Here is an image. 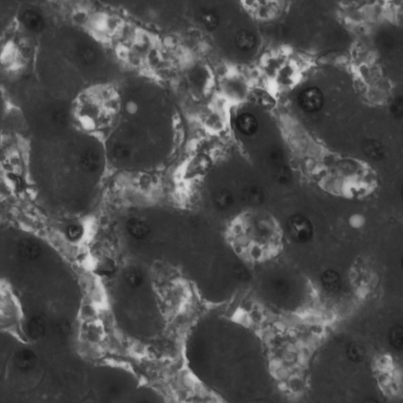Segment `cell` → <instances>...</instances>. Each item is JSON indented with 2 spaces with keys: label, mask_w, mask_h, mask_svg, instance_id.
I'll list each match as a JSON object with an SVG mask.
<instances>
[{
  "label": "cell",
  "mask_w": 403,
  "mask_h": 403,
  "mask_svg": "<svg viewBox=\"0 0 403 403\" xmlns=\"http://www.w3.org/2000/svg\"><path fill=\"white\" fill-rule=\"evenodd\" d=\"M202 23L209 30L217 29L219 24V18L215 13L211 11H205L200 14Z\"/></svg>",
  "instance_id": "7c38bea8"
},
{
  "label": "cell",
  "mask_w": 403,
  "mask_h": 403,
  "mask_svg": "<svg viewBox=\"0 0 403 403\" xmlns=\"http://www.w3.org/2000/svg\"><path fill=\"white\" fill-rule=\"evenodd\" d=\"M270 158L273 162H281L284 159L282 150H280L278 147L272 149L270 152Z\"/></svg>",
  "instance_id": "ac0fdd59"
},
{
  "label": "cell",
  "mask_w": 403,
  "mask_h": 403,
  "mask_svg": "<svg viewBox=\"0 0 403 403\" xmlns=\"http://www.w3.org/2000/svg\"><path fill=\"white\" fill-rule=\"evenodd\" d=\"M323 288L330 293H336L341 288V278L340 274L333 269H328L320 276Z\"/></svg>",
  "instance_id": "5b68a950"
},
{
  "label": "cell",
  "mask_w": 403,
  "mask_h": 403,
  "mask_svg": "<svg viewBox=\"0 0 403 403\" xmlns=\"http://www.w3.org/2000/svg\"><path fill=\"white\" fill-rule=\"evenodd\" d=\"M324 102L322 91L316 87L307 88L299 96L300 107L307 113H315L320 111L324 105Z\"/></svg>",
  "instance_id": "7a4b0ae2"
},
{
  "label": "cell",
  "mask_w": 403,
  "mask_h": 403,
  "mask_svg": "<svg viewBox=\"0 0 403 403\" xmlns=\"http://www.w3.org/2000/svg\"><path fill=\"white\" fill-rule=\"evenodd\" d=\"M16 365L21 369H31L37 362L36 354L31 350H21L16 354L14 358Z\"/></svg>",
  "instance_id": "ba28073f"
},
{
  "label": "cell",
  "mask_w": 403,
  "mask_h": 403,
  "mask_svg": "<svg viewBox=\"0 0 403 403\" xmlns=\"http://www.w3.org/2000/svg\"><path fill=\"white\" fill-rule=\"evenodd\" d=\"M243 198L249 204H259L262 203L264 195L262 191L257 187H249L243 191Z\"/></svg>",
  "instance_id": "8fae6325"
},
{
  "label": "cell",
  "mask_w": 403,
  "mask_h": 403,
  "mask_svg": "<svg viewBox=\"0 0 403 403\" xmlns=\"http://www.w3.org/2000/svg\"><path fill=\"white\" fill-rule=\"evenodd\" d=\"M23 21L27 27L33 30H40L43 26V21L38 14L29 11L23 16Z\"/></svg>",
  "instance_id": "4fadbf2b"
},
{
  "label": "cell",
  "mask_w": 403,
  "mask_h": 403,
  "mask_svg": "<svg viewBox=\"0 0 403 403\" xmlns=\"http://www.w3.org/2000/svg\"><path fill=\"white\" fill-rule=\"evenodd\" d=\"M128 233L137 240H143L150 233V227L143 219L131 218L127 222Z\"/></svg>",
  "instance_id": "3957f363"
},
{
  "label": "cell",
  "mask_w": 403,
  "mask_h": 403,
  "mask_svg": "<svg viewBox=\"0 0 403 403\" xmlns=\"http://www.w3.org/2000/svg\"><path fill=\"white\" fill-rule=\"evenodd\" d=\"M401 268H402V271H403V257H402V259H401Z\"/></svg>",
  "instance_id": "d6986e66"
},
{
  "label": "cell",
  "mask_w": 403,
  "mask_h": 403,
  "mask_svg": "<svg viewBox=\"0 0 403 403\" xmlns=\"http://www.w3.org/2000/svg\"><path fill=\"white\" fill-rule=\"evenodd\" d=\"M391 114L395 118H402L403 117V97H396L391 103L390 107Z\"/></svg>",
  "instance_id": "9a60e30c"
},
{
  "label": "cell",
  "mask_w": 403,
  "mask_h": 403,
  "mask_svg": "<svg viewBox=\"0 0 403 403\" xmlns=\"http://www.w3.org/2000/svg\"><path fill=\"white\" fill-rule=\"evenodd\" d=\"M126 282L133 288H139L144 282V272L138 267H131L126 270L124 274Z\"/></svg>",
  "instance_id": "30bf717a"
},
{
  "label": "cell",
  "mask_w": 403,
  "mask_h": 403,
  "mask_svg": "<svg viewBox=\"0 0 403 403\" xmlns=\"http://www.w3.org/2000/svg\"><path fill=\"white\" fill-rule=\"evenodd\" d=\"M214 202L219 208L227 209L233 205V196L230 191L223 190L215 195Z\"/></svg>",
  "instance_id": "5bb4252c"
},
{
  "label": "cell",
  "mask_w": 403,
  "mask_h": 403,
  "mask_svg": "<svg viewBox=\"0 0 403 403\" xmlns=\"http://www.w3.org/2000/svg\"><path fill=\"white\" fill-rule=\"evenodd\" d=\"M278 181L281 183H286L291 179V172L285 166H283L279 170L278 175Z\"/></svg>",
  "instance_id": "2e32d148"
},
{
  "label": "cell",
  "mask_w": 403,
  "mask_h": 403,
  "mask_svg": "<svg viewBox=\"0 0 403 403\" xmlns=\"http://www.w3.org/2000/svg\"><path fill=\"white\" fill-rule=\"evenodd\" d=\"M287 229L291 239L296 243H307L314 236L312 222L301 214H295L289 217L287 223Z\"/></svg>",
  "instance_id": "6da1fadb"
},
{
  "label": "cell",
  "mask_w": 403,
  "mask_h": 403,
  "mask_svg": "<svg viewBox=\"0 0 403 403\" xmlns=\"http://www.w3.org/2000/svg\"><path fill=\"white\" fill-rule=\"evenodd\" d=\"M46 331V322L42 317H34L27 324V333L32 340H40Z\"/></svg>",
  "instance_id": "9c48e42d"
},
{
  "label": "cell",
  "mask_w": 403,
  "mask_h": 403,
  "mask_svg": "<svg viewBox=\"0 0 403 403\" xmlns=\"http://www.w3.org/2000/svg\"><path fill=\"white\" fill-rule=\"evenodd\" d=\"M362 150L368 157L375 160L384 159L386 154V150L384 145L381 142L375 140H368L364 142L362 144Z\"/></svg>",
  "instance_id": "8992f818"
},
{
  "label": "cell",
  "mask_w": 403,
  "mask_h": 403,
  "mask_svg": "<svg viewBox=\"0 0 403 403\" xmlns=\"http://www.w3.org/2000/svg\"><path fill=\"white\" fill-rule=\"evenodd\" d=\"M236 125L239 131L245 136H251L259 130L257 118L247 113L241 114L237 117Z\"/></svg>",
  "instance_id": "277c9868"
},
{
  "label": "cell",
  "mask_w": 403,
  "mask_h": 403,
  "mask_svg": "<svg viewBox=\"0 0 403 403\" xmlns=\"http://www.w3.org/2000/svg\"><path fill=\"white\" fill-rule=\"evenodd\" d=\"M235 42L240 50L248 52L255 47V45L257 43V39L252 32L248 30H241L238 32L236 34Z\"/></svg>",
  "instance_id": "52a82bcc"
},
{
  "label": "cell",
  "mask_w": 403,
  "mask_h": 403,
  "mask_svg": "<svg viewBox=\"0 0 403 403\" xmlns=\"http://www.w3.org/2000/svg\"><path fill=\"white\" fill-rule=\"evenodd\" d=\"M81 228L78 225H72L69 228V230H68V233H69V237L71 239H73V240H77L78 238H79L80 236H81V233H82V231H81Z\"/></svg>",
  "instance_id": "e0dca14e"
},
{
  "label": "cell",
  "mask_w": 403,
  "mask_h": 403,
  "mask_svg": "<svg viewBox=\"0 0 403 403\" xmlns=\"http://www.w3.org/2000/svg\"><path fill=\"white\" fill-rule=\"evenodd\" d=\"M401 195H402V198H403V187H402V190H401Z\"/></svg>",
  "instance_id": "ffe728a7"
}]
</instances>
